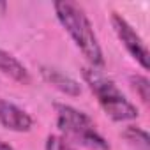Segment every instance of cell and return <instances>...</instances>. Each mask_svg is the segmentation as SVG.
I'll return each mask as SVG.
<instances>
[{
  "label": "cell",
  "mask_w": 150,
  "mask_h": 150,
  "mask_svg": "<svg viewBox=\"0 0 150 150\" xmlns=\"http://www.w3.org/2000/svg\"><path fill=\"white\" fill-rule=\"evenodd\" d=\"M122 138H125L127 143L132 145L136 150H150V136L145 129L138 125H127L122 131Z\"/></svg>",
  "instance_id": "obj_8"
},
{
  "label": "cell",
  "mask_w": 150,
  "mask_h": 150,
  "mask_svg": "<svg viewBox=\"0 0 150 150\" xmlns=\"http://www.w3.org/2000/svg\"><path fill=\"white\" fill-rule=\"evenodd\" d=\"M0 72L21 85H28L32 81L30 71L27 69V65L23 62H20L13 53L6 51L2 48H0Z\"/></svg>",
  "instance_id": "obj_7"
},
{
  "label": "cell",
  "mask_w": 150,
  "mask_h": 150,
  "mask_svg": "<svg viewBox=\"0 0 150 150\" xmlns=\"http://www.w3.org/2000/svg\"><path fill=\"white\" fill-rule=\"evenodd\" d=\"M44 150H76L67 139H64L58 134H50L44 143Z\"/></svg>",
  "instance_id": "obj_10"
},
{
  "label": "cell",
  "mask_w": 150,
  "mask_h": 150,
  "mask_svg": "<svg viewBox=\"0 0 150 150\" xmlns=\"http://www.w3.org/2000/svg\"><path fill=\"white\" fill-rule=\"evenodd\" d=\"M39 72H41L42 80H44L48 85H51L53 88H57L58 92H62V94H65V96H69V97H78V96L81 94V85H80V81L74 80V78H71L69 74L62 72L60 69L51 67V65H42Z\"/></svg>",
  "instance_id": "obj_6"
},
{
  "label": "cell",
  "mask_w": 150,
  "mask_h": 150,
  "mask_svg": "<svg viewBox=\"0 0 150 150\" xmlns=\"http://www.w3.org/2000/svg\"><path fill=\"white\" fill-rule=\"evenodd\" d=\"M0 125L13 132H28L34 127V118L23 108L0 97Z\"/></svg>",
  "instance_id": "obj_5"
},
{
  "label": "cell",
  "mask_w": 150,
  "mask_h": 150,
  "mask_svg": "<svg viewBox=\"0 0 150 150\" xmlns=\"http://www.w3.org/2000/svg\"><path fill=\"white\" fill-rule=\"evenodd\" d=\"M57 113V127L62 132V138L69 143H80L90 150H110L108 139L97 131L96 122L90 115L85 111L74 108L71 104L57 103L55 104Z\"/></svg>",
  "instance_id": "obj_3"
},
{
  "label": "cell",
  "mask_w": 150,
  "mask_h": 150,
  "mask_svg": "<svg viewBox=\"0 0 150 150\" xmlns=\"http://www.w3.org/2000/svg\"><path fill=\"white\" fill-rule=\"evenodd\" d=\"M7 11V2H0V14H6Z\"/></svg>",
  "instance_id": "obj_12"
},
{
  "label": "cell",
  "mask_w": 150,
  "mask_h": 150,
  "mask_svg": "<svg viewBox=\"0 0 150 150\" xmlns=\"http://www.w3.org/2000/svg\"><path fill=\"white\" fill-rule=\"evenodd\" d=\"M0 150H14V148H13V145H9L7 141L0 139Z\"/></svg>",
  "instance_id": "obj_11"
},
{
  "label": "cell",
  "mask_w": 150,
  "mask_h": 150,
  "mask_svg": "<svg viewBox=\"0 0 150 150\" xmlns=\"http://www.w3.org/2000/svg\"><path fill=\"white\" fill-rule=\"evenodd\" d=\"M57 20L60 25L65 28L72 42L76 44V48L83 53V57L88 62V67L94 69H103L104 67V53L99 44V39L94 32V25L88 20L87 13L71 0H60V2L53 4Z\"/></svg>",
  "instance_id": "obj_1"
},
{
  "label": "cell",
  "mask_w": 150,
  "mask_h": 150,
  "mask_svg": "<svg viewBox=\"0 0 150 150\" xmlns=\"http://www.w3.org/2000/svg\"><path fill=\"white\" fill-rule=\"evenodd\" d=\"M111 27L122 42V46L127 50V53L141 65V69L148 71V50L139 37V34L132 28V25L118 13H111Z\"/></svg>",
  "instance_id": "obj_4"
},
{
  "label": "cell",
  "mask_w": 150,
  "mask_h": 150,
  "mask_svg": "<svg viewBox=\"0 0 150 150\" xmlns=\"http://www.w3.org/2000/svg\"><path fill=\"white\" fill-rule=\"evenodd\" d=\"M131 80V87L132 90L138 94V97L141 99L143 104H150V80L143 74H132L129 78Z\"/></svg>",
  "instance_id": "obj_9"
},
{
  "label": "cell",
  "mask_w": 150,
  "mask_h": 150,
  "mask_svg": "<svg viewBox=\"0 0 150 150\" xmlns=\"http://www.w3.org/2000/svg\"><path fill=\"white\" fill-rule=\"evenodd\" d=\"M83 80L88 85L90 92L97 97L99 106L103 111L113 120V122H132L139 117V110L136 104H132L122 90L117 87L113 80L94 67H83L81 71Z\"/></svg>",
  "instance_id": "obj_2"
}]
</instances>
